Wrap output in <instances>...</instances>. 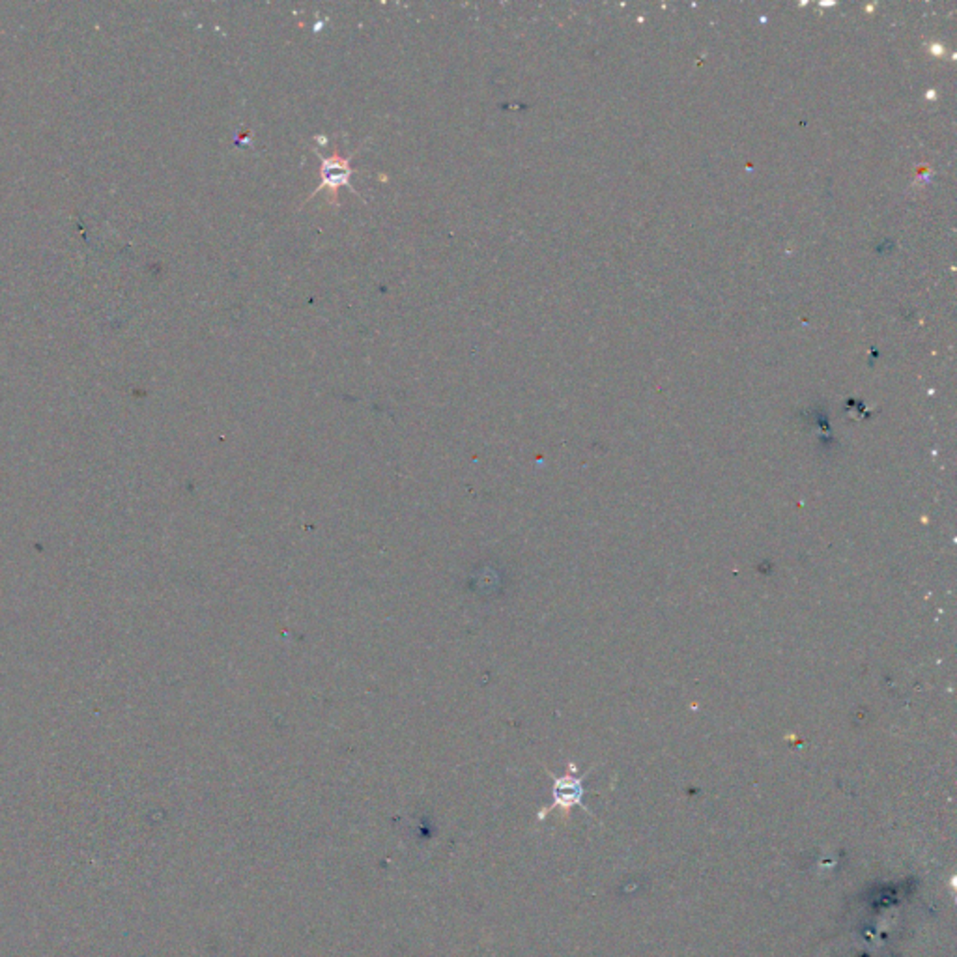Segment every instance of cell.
Listing matches in <instances>:
<instances>
[{
  "label": "cell",
  "mask_w": 957,
  "mask_h": 957,
  "mask_svg": "<svg viewBox=\"0 0 957 957\" xmlns=\"http://www.w3.org/2000/svg\"><path fill=\"white\" fill-rule=\"evenodd\" d=\"M315 154L322 161V165H320V185L315 189V193L311 194L309 199L316 197L320 189H330L332 193H335L342 185L350 187L358 194V191L352 187V182H350V177L354 172L352 167H350L352 156L350 158H341V156L333 154L332 158H322L318 151H315Z\"/></svg>",
  "instance_id": "6da1fadb"
},
{
  "label": "cell",
  "mask_w": 957,
  "mask_h": 957,
  "mask_svg": "<svg viewBox=\"0 0 957 957\" xmlns=\"http://www.w3.org/2000/svg\"><path fill=\"white\" fill-rule=\"evenodd\" d=\"M580 800V784L573 778H559L556 780L554 788V806L569 808L573 804Z\"/></svg>",
  "instance_id": "7a4b0ae2"
}]
</instances>
